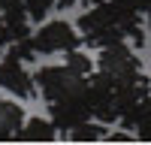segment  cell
<instances>
[{
	"label": "cell",
	"mask_w": 151,
	"mask_h": 145,
	"mask_svg": "<svg viewBox=\"0 0 151 145\" xmlns=\"http://www.w3.org/2000/svg\"><path fill=\"white\" fill-rule=\"evenodd\" d=\"M33 82L58 130H73L82 121H91V88L85 76L70 67H40Z\"/></svg>",
	"instance_id": "6da1fadb"
},
{
	"label": "cell",
	"mask_w": 151,
	"mask_h": 145,
	"mask_svg": "<svg viewBox=\"0 0 151 145\" xmlns=\"http://www.w3.org/2000/svg\"><path fill=\"white\" fill-rule=\"evenodd\" d=\"M136 18H124L121 12H115L106 0L97 6H88L76 27H82V39L91 45V48H103V45H112V42H124L127 39V30L136 27Z\"/></svg>",
	"instance_id": "7a4b0ae2"
},
{
	"label": "cell",
	"mask_w": 151,
	"mask_h": 145,
	"mask_svg": "<svg viewBox=\"0 0 151 145\" xmlns=\"http://www.w3.org/2000/svg\"><path fill=\"white\" fill-rule=\"evenodd\" d=\"M97 72L106 76L118 88V85L130 82L133 76H139L142 64H139V57L133 55V48L127 42H112V45L100 48V55H97Z\"/></svg>",
	"instance_id": "3957f363"
},
{
	"label": "cell",
	"mask_w": 151,
	"mask_h": 145,
	"mask_svg": "<svg viewBox=\"0 0 151 145\" xmlns=\"http://www.w3.org/2000/svg\"><path fill=\"white\" fill-rule=\"evenodd\" d=\"M33 36V45H36V55H60V52H73V48H79V42H82V36L76 33V27L73 24H67V21H48V24H42L36 33H30Z\"/></svg>",
	"instance_id": "277c9868"
},
{
	"label": "cell",
	"mask_w": 151,
	"mask_h": 145,
	"mask_svg": "<svg viewBox=\"0 0 151 145\" xmlns=\"http://www.w3.org/2000/svg\"><path fill=\"white\" fill-rule=\"evenodd\" d=\"M0 88L9 91L12 97H18V100H30L36 97V82H33V72L27 70V64L18 57L6 55L0 60Z\"/></svg>",
	"instance_id": "5b68a950"
},
{
	"label": "cell",
	"mask_w": 151,
	"mask_h": 145,
	"mask_svg": "<svg viewBox=\"0 0 151 145\" xmlns=\"http://www.w3.org/2000/svg\"><path fill=\"white\" fill-rule=\"evenodd\" d=\"M88 88H91V118L100 124H115L118 121V94L115 85L106 76H88Z\"/></svg>",
	"instance_id": "8992f818"
},
{
	"label": "cell",
	"mask_w": 151,
	"mask_h": 145,
	"mask_svg": "<svg viewBox=\"0 0 151 145\" xmlns=\"http://www.w3.org/2000/svg\"><path fill=\"white\" fill-rule=\"evenodd\" d=\"M15 139H18V142H55V139H58V127L52 124V118L33 115V118H24V121H21Z\"/></svg>",
	"instance_id": "52a82bcc"
},
{
	"label": "cell",
	"mask_w": 151,
	"mask_h": 145,
	"mask_svg": "<svg viewBox=\"0 0 151 145\" xmlns=\"http://www.w3.org/2000/svg\"><path fill=\"white\" fill-rule=\"evenodd\" d=\"M27 118L24 115V109L12 100H0V142H9L15 139V133L21 127V121Z\"/></svg>",
	"instance_id": "ba28073f"
},
{
	"label": "cell",
	"mask_w": 151,
	"mask_h": 145,
	"mask_svg": "<svg viewBox=\"0 0 151 145\" xmlns=\"http://www.w3.org/2000/svg\"><path fill=\"white\" fill-rule=\"evenodd\" d=\"M130 127H136V139L151 142V94H145L142 103L136 106V115L130 121Z\"/></svg>",
	"instance_id": "9c48e42d"
},
{
	"label": "cell",
	"mask_w": 151,
	"mask_h": 145,
	"mask_svg": "<svg viewBox=\"0 0 151 145\" xmlns=\"http://www.w3.org/2000/svg\"><path fill=\"white\" fill-rule=\"evenodd\" d=\"M70 139L73 142H103L106 130H103V124H88V121H82V124H76L70 130Z\"/></svg>",
	"instance_id": "30bf717a"
},
{
	"label": "cell",
	"mask_w": 151,
	"mask_h": 145,
	"mask_svg": "<svg viewBox=\"0 0 151 145\" xmlns=\"http://www.w3.org/2000/svg\"><path fill=\"white\" fill-rule=\"evenodd\" d=\"M64 67H70L73 72H79V76H91V72H94V60L91 57H88L85 52H76V48H73V52H67V64Z\"/></svg>",
	"instance_id": "8fae6325"
},
{
	"label": "cell",
	"mask_w": 151,
	"mask_h": 145,
	"mask_svg": "<svg viewBox=\"0 0 151 145\" xmlns=\"http://www.w3.org/2000/svg\"><path fill=\"white\" fill-rule=\"evenodd\" d=\"M21 6L30 21H45V15L55 9V0H21Z\"/></svg>",
	"instance_id": "7c38bea8"
},
{
	"label": "cell",
	"mask_w": 151,
	"mask_h": 145,
	"mask_svg": "<svg viewBox=\"0 0 151 145\" xmlns=\"http://www.w3.org/2000/svg\"><path fill=\"white\" fill-rule=\"evenodd\" d=\"M106 3L115 12H121L124 18H136V21H139L142 9H145V0H106Z\"/></svg>",
	"instance_id": "4fadbf2b"
},
{
	"label": "cell",
	"mask_w": 151,
	"mask_h": 145,
	"mask_svg": "<svg viewBox=\"0 0 151 145\" xmlns=\"http://www.w3.org/2000/svg\"><path fill=\"white\" fill-rule=\"evenodd\" d=\"M106 139H109V142H130L133 133H106Z\"/></svg>",
	"instance_id": "5bb4252c"
},
{
	"label": "cell",
	"mask_w": 151,
	"mask_h": 145,
	"mask_svg": "<svg viewBox=\"0 0 151 145\" xmlns=\"http://www.w3.org/2000/svg\"><path fill=\"white\" fill-rule=\"evenodd\" d=\"M9 45V33H6V24H3V18H0V48H6Z\"/></svg>",
	"instance_id": "9a60e30c"
},
{
	"label": "cell",
	"mask_w": 151,
	"mask_h": 145,
	"mask_svg": "<svg viewBox=\"0 0 151 145\" xmlns=\"http://www.w3.org/2000/svg\"><path fill=\"white\" fill-rule=\"evenodd\" d=\"M79 0H55V6H60V9H70V6H76Z\"/></svg>",
	"instance_id": "2e32d148"
},
{
	"label": "cell",
	"mask_w": 151,
	"mask_h": 145,
	"mask_svg": "<svg viewBox=\"0 0 151 145\" xmlns=\"http://www.w3.org/2000/svg\"><path fill=\"white\" fill-rule=\"evenodd\" d=\"M142 12L148 15V27H151V0H145V9H142Z\"/></svg>",
	"instance_id": "e0dca14e"
},
{
	"label": "cell",
	"mask_w": 151,
	"mask_h": 145,
	"mask_svg": "<svg viewBox=\"0 0 151 145\" xmlns=\"http://www.w3.org/2000/svg\"><path fill=\"white\" fill-rule=\"evenodd\" d=\"M0 6H3V0H0Z\"/></svg>",
	"instance_id": "ac0fdd59"
}]
</instances>
